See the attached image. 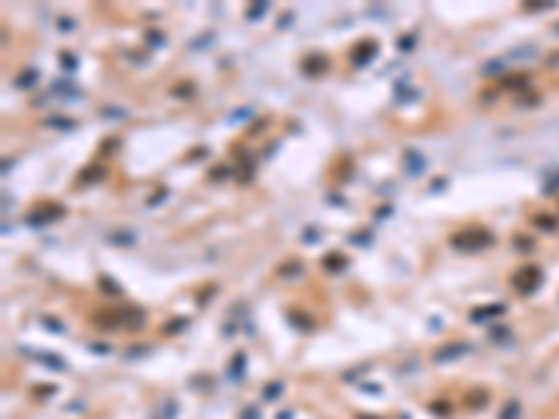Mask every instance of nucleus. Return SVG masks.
<instances>
[{
  "label": "nucleus",
  "mask_w": 559,
  "mask_h": 419,
  "mask_svg": "<svg viewBox=\"0 0 559 419\" xmlns=\"http://www.w3.org/2000/svg\"><path fill=\"white\" fill-rule=\"evenodd\" d=\"M450 243L456 246V249H462V251H478V249H484L487 243H492V235L484 232L481 227H467V229H462L459 235H453Z\"/></svg>",
  "instance_id": "nucleus-1"
},
{
  "label": "nucleus",
  "mask_w": 559,
  "mask_h": 419,
  "mask_svg": "<svg viewBox=\"0 0 559 419\" xmlns=\"http://www.w3.org/2000/svg\"><path fill=\"white\" fill-rule=\"evenodd\" d=\"M467 349H470L467 344H447V347H442L436 355H433V358H436V360H442V363H447V360H453L456 355L467 352Z\"/></svg>",
  "instance_id": "nucleus-2"
},
{
  "label": "nucleus",
  "mask_w": 559,
  "mask_h": 419,
  "mask_svg": "<svg viewBox=\"0 0 559 419\" xmlns=\"http://www.w3.org/2000/svg\"><path fill=\"white\" fill-rule=\"evenodd\" d=\"M492 313H503V307H500V305H489V307H475V310H473V316H470V319H473V322L478 324V322H487V319H492Z\"/></svg>",
  "instance_id": "nucleus-3"
},
{
  "label": "nucleus",
  "mask_w": 559,
  "mask_h": 419,
  "mask_svg": "<svg viewBox=\"0 0 559 419\" xmlns=\"http://www.w3.org/2000/svg\"><path fill=\"white\" fill-rule=\"evenodd\" d=\"M243 369H246V358H243V352H238V355L232 358V363H229V377L241 380V377H243Z\"/></svg>",
  "instance_id": "nucleus-4"
},
{
  "label": "nucleus",
  "mask_w": 559,
  "mask_h": 419,
  "mask_svg": "<svg viewBox=\"0 0 559 419\" xmlns=\"http://www.w3.org/2000/svg\"><path fill=\"white\" fill-rule=\"evenodd\" d=\"M361 48L364 50H355V54H352L355 65H364L367 59H372V56H375V45H372V42H369V45H361Z\"/></svg>",
  "instance_id": "nucleus-5"
},
{
  "label": "nucleus",
  "mask_w": 559,
  "mask_h": 419,
  "mask_svg": "<svg viewBox=\"0 0 559 419\" xmlns=\"http://www.w3.org/2000/svg\"><path fill=\"white\" fill-rule=\"evenodd\" d=\"M174 416H176V402H165V408L160 411L157 419H174Z\"/></svg>",
  "instance_id": "nucleus-6"
},
{
  "label": "nucleus",
  "mask_w": 559,
  "mask_h": 419,
  "mask_svg": "<svg viewBox=\"0 0 559 419\" xmlns=\"http://www.w3.org/2000/svg\"><path fill=\"white\" fill-rule=\"evenodd\" d=\"M241 419H260L258 405H246V408H243V413H241Z\"/></svg>",
  "instance_id": "nucleus-7"
},
{
  "label": "nucleus",
  "mask_w": 559,
  "mask_h": 419,
  "mask_svg": "<svg viewBox=\"0 0 559 419\" xmlns=\"http://www.w3.org/2000/svg\"><path fill=\"white\" fill-rule=\"evenodd\" d=\"M515 416H517V402H509V408L500 413V419H515Z\"/></svg>",
  "instance_id": "nucleus-8"
},
{
  "label": "nucleus",
  "mask_w": 559,
  "mask_h": 419,
  "mask_svg": "<svg viewBox=\"0 0 559 419\" xmlns=\"http://www.w3.org/2000/svg\"><path fill=\"white\" fill-rule=\"evenodd\" d=\"M280 391H283V386L274 383V386H269V389H266V397H274V394H280Z\"/></svg>",
  "instance_id": "nucleus-9"
},
{
  "label": "nucleus",
  "mask_w": 559,
  "mask_h": 419,
  "mask_svg": "<svg viewBox=\"0 0 559 419\" xmlns=\"http://www.w3.org/2000/svg\"><path fill=\"white\" fill-rule=\"evenodd\" d=\"M358 419H375V416H358Z\"/></svg>",
  "instance_id": "nucleus-10"
}]
</instances>
